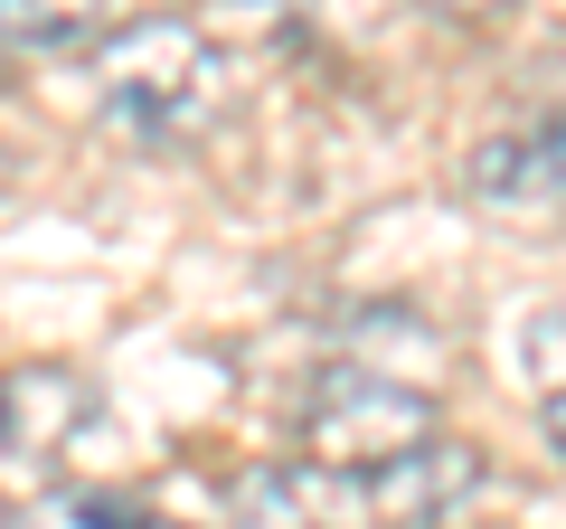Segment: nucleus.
I'll list each match as a JSON object with an SVG mask.
<instances>
[{"label":"nucleus","instance_id":"obj_5","mask_svg":"<svg viewBox=\"0 0 566 529\" xmlns=\"http://www.w3.org/2000/svg\"><path fill=\"white\" fill-rule=\"evenodd\" d=\"M85 426H95V387H85L76 369H10V378H0V454L48 464V454H66Z\"/></svg>","mask_w":566,"mask_h":529},{"label":"nucleus","instance_id":"obj_4","mask_svg":"<svg viewBox=\"0 0 566 529\" xmlns=\"http://www.w3.org/2000/svg\"><path fill=\"white\" fill-rule=\"evenodd\" d=\"M472 199L491 218H520V227H547L566 218V123H538V133H501V143L472 152Z\"/></svg>","mask_w":566,"mask_h":529},{"label":"nucleus","instance_id":"obj_11","mask_svg":"<svg viewBox=\"0 0 566 529\" xmlns=\"http://www.w3.org/2000/svg\"><path fill=\"white\" fill-rule=\"evenodd\" d=\"M547 445L566 454V397H547Z\"/></svg>","mask_w":566,"mask_h":529},{"label":"nucleus","instance_id":"obj_3","mask_svg":"<svg viewBox=\"0 0 566 529\" xmlns=\"http://www.w3.org/2000/svg\"><path fill=\"white\" fill-rule=\"evenodd\" d=\"M482 491H491L482 454L453 445V435H434V445H416L406 464L368 473L359 501H368V520H378V529H463L472 510H482Z\"/></svg>","mask_w":566,"mask_h":529},{"label":"nucleus","instance_id":"obj_8","mask_svg":"<svg viewBox=\"0 0 566 529\" xmlns=\"http://www.w3.org/2000/svg\"><path fill=\"white\" fill-rule=\"evenodd\" d=\"M520 360H528V378H538L547 397H566V303L528 312V331H520Z\"/></svg>","mask_w":566,"mask_h":529},{"label":"nucleus","instance_id":"obj_12","mask_svg":"<svg viewBox=\"0 0 566 529\" xmlns=\"http://www.w3.org/2000/svg\"><path fill=\"white\" fill-rule=\"evenodd\" d=\"M0 58H10V48H0Z\"/></svg>","mask_w":566,"mask_h":529},{"label":"nucleus","instance_id":"obj_1","mask_svg":"<svg viewBox=\"0 0 566 529\" xmlns=\"http://www.w3.org/2000/svg\"><path fill=\"white\" fill-rule=\"evenodd\" d=\"M434 435H444L434 387L397 378V369H368V360L322 369L312 397H303V445H312V464H322V473H349V483L406 464V454L434 445Z\"/></svg>","mask_w":566,"mask_h":529},{"label":"nucleus","instance_id":"obj_10","mask_svg":"<svg viewBox=\"0 0 566 529\" xmlns=\"http://www.w3.org/2000/svg\"><path fill=\"white\" fill-rule=\"evenodd\" d=\"M424 10H444V20H491V10H510V0H424Z\"/></svg>","mask_w":566,"mask_h":529},{"label":"nucleus","instance_id":"obj_2","mask_svg":"<svg viewBox=\"0 0 566 529\" xmlns=\"http://www.w3.org/2000/svg\"><path fill=\"white\" fill-rule=\"evenodd\" d=\"M104 123H123L133 143H180L218 114V48L199 39L189 20H133L104 39Z\"/></svg>","mask_w":566,"mask_h":529},{"label":"nucleus","instance_id":"obj_7","mask_svg":"<svg viewBox=\"0 0 566 529\" xmlns=\"http://www.w3.org/2000/svg\"><path fill=\"white\" fill-rule=\"evenodd\" d=\"M104 20V0H0V48H66Z\"/></svg>","mask_w":566,"mask_h":529},{"label":"nucleus","instance_id":"obj_6","mask_svg":"<svg viewBox=\"0 0 566 529\" xmlns=\"http://www.w3.org/2000/svg\"><path fill=\"white\" fill-rule=\"evenodd\" d=\"M227 529H340L331 520V483L303 464H245L227 483Z\"/></svg>","mask_w":566,"mask_h":529},{"label":"nucleus","instance_id":"obj_9","mask_svg":"<svg viewBox=\"0 0 566 529\" xmlns=\"http://www.w3.org/2000/svg\"><path fill=\"white\" fill-rule=\"evenodd\" d=\"M76 529H180V520H161V510H142V501H104V491H85Z\"/></svg>","mask_w":566,"mask_h":529}]
</instances>
